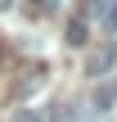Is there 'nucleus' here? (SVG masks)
<instances>
[{"instance_id": "1", "label": "nucleus", "mask_w": 117, "mask_h": 122, "mask_svg": "<svg viewBox=\"0 0 117 122\" xmlns=\"http://www.w3.org/2000/svg\"><path fill=\"white\" fill-rule=\"evenodd\" d=\"M113 63H117V50H113V45H99V50L86 54V72H90V77H104Z\"/></svg>"}, {"instance_id": "7", "label": "nucleus", "mask_w": 117, "mask_h": 122, "mask_svg": "<svg viewBox=\"0 0 117 122\" xmlns=\"http://www.w3.org/2000/svg\"><path fill=\"white\" fill-rule=\"evenodd\" d=\"M9 5H14V0H0V9H9Z\"/></svg>"}, {"instance_id": "2", "label": "nucleus", "mask_w": 117, "mask_h": 122, "mask_svg": "<svg viewBox=\"0 0 117 122\" xmlns=\"http://www.w3.org/2000/svg\"><path fill=\"white\" fill-rule=\"evenodd\" d=\"M68 45H86V18H72L68 23Z\"/></svg>"}, {"instance_id": "4", "label": "nucleus", "mask_w": 117, "mask_h": 122, "mask_svg": "<svg viewBox=\"0 0 117 122\" xmlns=\"http://www.w3.org/2000/svg\"><path fill=\"white\" fill-rule=\"evenodd\" d=\"M104 27L117 32V0H113V5H104Z\"/></svg>"}, {"instance_id": "5", "label": "nucleus", "mask_w": 117, "mask_h": 122, "mask_svg": "<svg viewBox=\"0 0 117 122\" xmlns=\"http://www.w3.org/2000/svg\"><path fill=\"white\" fill-rule=\"evenodd\" d=\"M14 122H45V113H36V109H23V113H18Z\"/></svg>"}, {"instance_id": "6", "label": "nucleus", "mask_w": 117, "mask_h": 122, "mask_svg": "<svg viewBox=\"0 0 117 122\" xmlns=\"http://www.w3.org/2000/svg\"><path fill=\"white\" fill-rule=\"evenodd\" d=\"M41 5H45V9H54V5H59V0H41Z\"/></svg>"}, {"instance_id": "8", "label": "nucleus", "mask_w": 117, "mask_h": 122, "mask_svg": "<svg viewBox=\"0 0 117 122\" xmlns=\"http://www.w3.org/2000/svg\"><path fill=\"white\" fill-rule=\"evenodd\" d=\"M0 63H5V50H0Z\"/></svg>"}, {"instance_id": "3", "label": "nucleus", "mask_w": 117, "mask_h": 122, "mask_svg": "<svg viewBox=\"0 0 117 122\" xmlns=\"http://www.w3.org/2000/svg\"><path fill=\"white\" fill-rule=\"evenodd\" d=\"M113 100H117V86H99V91H95V104H99V109H108Z\"/></svg>"}]
</instances>
